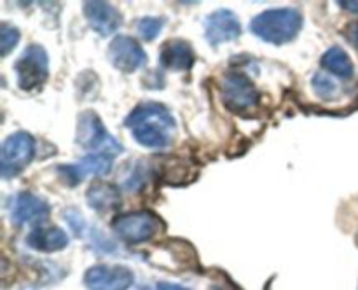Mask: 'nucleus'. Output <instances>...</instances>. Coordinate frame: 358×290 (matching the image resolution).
Instances as JSON below:
<instances>
[{
  "label": "nucleus",
  "mask_w": 358,
  "mask_h": 290,
  "mask_svg": "<svg viewBox=\"0 0 358 290\" xmlns=\"http://www.w3.org/2000/svg\"><path fill=\"white\" fill-rule=\"evenodd\" d=\"M157 290H191L184 285H177V283L170 282H159L157 283Z\"/></svg>",
  "instance_id": "nucleus-23"
},
{
  "label": "nucleus",
  "mask_w": 358,
  "mask_h": 290,
  "mask_svg": "<svg viewBox=\"0 0 358 290\" xmlns=\"http://www.w3.org/2000/svg\"><path fill=\"white\" fill-rule=\"evenodd\" d=\"M24 241L31 250L52 254V252L63 250L69 245V236L62 227H35L28 233Z\"/></svg>",
  "instance_id": "nucleus-15"
},
{
  "label": "nucleus",
  "mask_w": 358,
  "mask_h": 290,
  "mask_svg": "<svg viewBox=\"0 0 358 290\" xmlns=\"http://www.w3.org/2000/svg\"><path fill=\"white\" fill-rule=\"evenodd\" d=\"M311 86H313L315 93L322 100H332V98H336V93H338V86H336L334 80L331 77L324 75V73H315L313 80H311Z\"/></svg>",
  "instance_id": "nucleus-19"
},
{
  "label": "nucleus",
  "mask_w": 358,
  "mask_h": 290,
  "mask_svg": "<svg viewBox=\"0 0 358 290\" xmlns=\"http://www.w3.org/2000/svg\"><path fill=\"white\" fill-rule=\"evenodd\" d=\"M220 94L229 110L245 114L259 105V91L247 75L240 72H227L220 79Z\"/></svg>",
  "instance_id": "nucleus-7"
},
{
  "label": "nucleus",
  "mask_w": 358,
  "mask_h": 290,
  "mask_svg": "<svg viewBox=\"0 0 358 290\" xmlns=\"http://www.w3.org/2000/svg\"><path fill=\"white\" fill-rule=\"evenodd\" d=\"M83 10L90 27L100 37H110L122 24V16L119 9L108 2H101V0L100 2H84Z\"/></svg>",
  "instance_id": "nucleus-13"
},
{
  "label": "nucleus",
  "mask_w": 358,
  "mask_h": 290,
  "mask_svg": "<svg viewBox=\"0 0 358 290\" xmlns=\"http://www.w3.org/2000/svg\"><path fill=\"white\" fill-rule=\"evenodd\" d=\"M339 6L345 7L346 10H350V13H358V2H339Z\"/></svg>",
  "instance_id": "nucleus-24"
},
{
  "label": "nucleus",
  "mask_w": 358,
  "mask_h": 290,
  "mask_svg": "<svg viewBox=\"0 0 358 290\" xmlns=\"http://www.w3.org/2000/svg\"><path fill=\"white\" fill-rule=\"evenodd\" d=\"M163 27H164V17H159V16H145L142 17V20L136 21V31H138L140 37L147 42L159 37Z\"/></svg>",
  "instance_id": "nucleus-18"
},
{
  "label": "nucleus",
  "mask_w": 358,
  "mask_h": 290,
  "mask_svg": "<svg viewBox=\"0 0 358 290\" xmlns=\"http://www.w3.org/2000/svg\"><path fill=\"white\" fill-rule=\"evenodd\" d=\"M135 282V275L126 266H93L84 275L87 290H128Z\"/></svg>",
  "instance_id": "nucleus-9"
},
{
  "label": "nucleus",
  "mask_w": 358,
  "mask_h": 290,
  "mask_svg": "<svg viewBox=\"0 0 358 290\" xmlns=\"http://www.w3.org/2000/svg\"><path fill=\"white\" fill-rule=\"evenodd\" d=\"M110 227L122 241L129 245H138L152 240L163 229V222L152 212L140 210V212H129L115 217Z\"/></svg>",
  "instance_id": "nucleus-3"
},
{
  "label": "nucleus",
  "mask_w": 358,
  "mask_h": 290,
  "mask_svg": "<svg viewBox=\"0 0 358 290\" xmlns=\"http://www.w3.org/2000/svg\"><path fill=\"white\" fill-rule=\"evenodd\" d=\"M21 34L16 27L9 23H2L0 27V51H2V56H7L20 42Z\"/></svg>",
  "instance_id": "nucleus-20"
},
{
  "label": "nucleus",
  "mask_w": 358,
  "mask_h": 290,
  "mask_svg": "<svg viewBox=\"0 0 358 290\" xmlns=\"http://www.w3.org/2000/svg\"><path fill=\"white\" fill-rule=\"evenodd\" d=\"M159 61L166 70L185 72V70H191L192 65L196 63L194 49H192V45L187 41L171 38V41H168L161 48Z\"/></svg>",
  "instance_id": "nucleus-14"
},
{
  "label": "nucleus",
  "mask_w": 358,
  "mask_h": 290,
  "mask_svg": "<svg viewBox=\"0 0 358 290\" xmlns=\"http://www.w3.org/2000/svg\"><path fill=\"white\" fill-rule=\"evenodd\" d=\"M303 14L292 7L268 9L250 21V31L261 41L273 45L292 42L303 28Z\"/></svg>",
  "instance_id": "nucleus-2"
},
{
  "label": "nucleus",
  "mask_w": 358,
  "mask_h": 290,
  "mask_svg": "<svg viewBox=\"0 0 358 290\" xmlns=\"http://www.w3.org/2000/svg\"><path fill=\"white\" fill-rule=\"evenodd\" d=\"M65 220L69 222V226L72 227L73 233H76L77 236H80V231L84 229V219L80 217V213L77 212V210H66Z\"/></svg>",
  "instance_id": "nucleus-21"
},
{
  "label": "nucleus",
  "mask_w": 358,
  "mask_h": 290,
  "mask_svg": "<svg viewBox=\"0 0 358 290\" xmlns=\"http://www.w3.org/2000/svg\"><path fill=\"white\" fill-rule=\"evenodd\" d=\"M17 86L27 93L38 91L49 77V58L42 45L31 44L14 63Z\"/></svg>",
  "instance_id": "nucleus-4"
},
{
  "label": "nucleus",
  "mask_w": 358,
  "mask_h": 290,
  "mask_svg": "<svg viewBox=\"0 0 358 290\" xmlns=\"http://www.w3.org/2000/svg\"><path fill=\"white\" fill-rule=\"evenodd\" d=\"M108 59L117 70L133 73L147 65V55L140 42L129 35H117L108 45Z\"/></svg>",
  "instance_id": "nucleus-8"
},
{
  "label": "nucleus",
  "mask_w": 358,
  "mask_h": 290,
  "mask_svg": "<svg viewBox=\"0 0 358 290\" xmlns=\"http://www.w3.org/2000/svg\"><path fill=\"white\" fill-rule=\"evenodd\" d=\"M76 140L80 147L87 150H98L108 156H117L122 152L121 143L107 131L101 119L91 110L79 115Z\"/></svg>",
  "instance_id": "nucleus-6"
},
{
  "label": "nucleus",
  "mask_w": 358,
  "mask_h": 290,
  "mask_svg": "<svg viewBox=\"0 0 358 290\" xmlns=\"http://www.w3.org/2000/svg\"><path fill=\"white\" fill-rule=\"evenodd\" d=\"M35 157V140L30 133L16 131L7 136L0 150V173L3 178L20 175Z\"/></svg>",
  "instance_id": "nucleus-5"
},
{
  "label": "nucleus",
  "mask_w": 358,
  "mask_h": 290,
  "mask_svg": "<svg viewBox=\"0 0 358 290\" xmlns=\"http://www.w3.org/2000/svg\"><path fill=\"white\" fill-rule=\"evenodd\" d=\"M87 205L98 212H107V210H114L121 206V192L117 187L107 182H96L87 189Z\"/></svg>",
  "instance_id": "nucleus-16"
},
{
  "label": "nucleus",
  "mask_w": 358,
  "mask_h": 290,
  "mask_svg": "<svg viewBox=\"0 0 358 290\" xmlns=\"http://www.w3.org/2000/svg\"><path fill=\"white\" fill-rule=\"evenodd\" d=\"M205 37L213 48L226 42L236 41L241 35L240 17L231 9H217L205 17Z\"/></svg>",
  "instance_id": "nucleus-11"
},
{
  "label": "nucleus",
  "mask_w": 358,
  "mask_h": 290,
  "mask_svg": "<svg viewBox=\"0 0 358 290\" xmlns=\"http://www.w3.org/2000/svg\"><path fill=\"white\" fill-rule=\"evenodd\" d=\"M124 126L131 129L136 143L152 150L166 149L177 129L171 112L164 105L154 101L136 105L124 119Z\"/></svg>",
  "instance_id": "nucleus-1"
},
{
  "label": "nucleus",
  "mask_w": 358,
  "mask_h": 290,
  "mask_svg": "<svg viewBox=\"0 0 358 290\" xmlns=\"http://www.w3.org/2000/svg\"><path fill=\"white\" fill-rule=\"evenodd\" d=\"M112 170V156L108 154H87L86 157L79 159L73 164H62L58 166L59 178L66 185H77L87 177V175H96V177H105Z\"/></svg>",
  "instance_id": "nucleus-10"
},
{
  "label": "nucleus",
  "mask_w": 358,
  "mask_h": 290,
  "mask_svg": "<svg viewBox=\"0 0 358 290\" xmlns=\"http://www.w3.org/2000/svg\"><path fill=\"white\" fill-rule=\"evenodd\" d=\"M140 290H150L149 287H140Z\"/></svg>",
  "instance_id": "nucleus-25"
},
{
  "label": "nucleus",
  "mask_w": 358,
  "mask_h": 290,
  "mask_svg": "<svg viewBox=\"0 0 358 290\" xmlns=\"http://www.w3.org/2000/svg\"><path fill=\"white\" fill-rule=\"evenodd\" d=\"M49 212H51V208H49L48 201L30 191L17 192L10 199V220H13V224H17V226L44 222L49 217Z\"/></svg>",
  "instance_id": "nucleus-12"
},
{
  "label": "nucleus",
  "mask_w": 358,
  "mask_h": 290,
  "mask_svg": "<svg viewBox=\"0 0 358 290\" xmlns=\"http://www.w3.org/2000/svg\"><path fill=\"white\" fill-rule=\"evenodd\" d=\"M345 37L358 51V21H352V23L345 28Z\"/></svg>",
  "instance_id": "nucleus-22"
},
{
  "label": "nucleus",
  "mask_w": 358,
  "mask_h": 290,
  "mask_svg": "<svg viewBox=\"0 0 358 290\" xmlns=\"http://www.w3.org/2000/svg\"><path fill=\"white\" fill-rule=\"evenodd\" d=\"M320 65L322 68H325L329 73L339 77V79H352L353 73H355L352 58L339 45H332L331 49L324 52V56L320 58Z\"/></svg>",
  "instance_id": "nucleus-17"
}]
</instances>
